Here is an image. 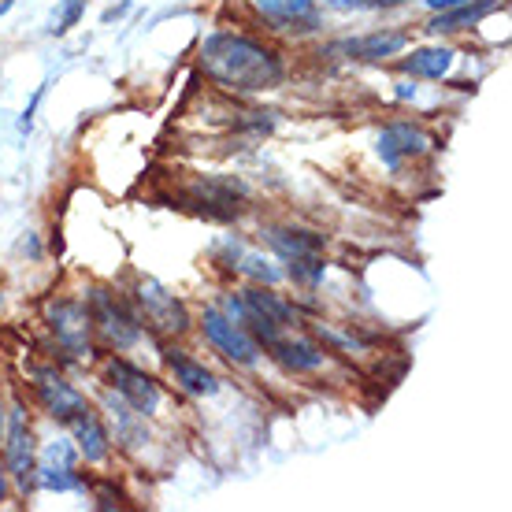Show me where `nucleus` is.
Returning <instances> with one entry per match:
<instances>
[{
    "label": "nucleus",
    "instance_id": "4",
    "mask_svg": "<svg viewBox=\"0 0 512 512\" xmlns=\"http://www.w3.org/2000/svg\"><path fill=\"white\" fill-rule=\"evenodd\" d=\"M138 308H141V320L156 327L160 334H182L190 327V312L182 305L175 294H167L164 286L156 279H141L138 282Z\"/></svg>",
    "mask_w": 512,
    "mask_h": 512
},
{
    "label": "nucleus",
    "instance_id": "9",
    "mask_svg": "<svg viewBox=\"0 0 512 512\" xmlns=\"http://www.w3.org/2000/svg\"><path fill=\"white\" fill-rule=\"evenodd\" d=\"M34 386H38L41 405L49 409L52 420L71 423L78 412L90 409V405H86V397L78 394L71 383H64V379H60L56 372H49V368H34Z\"/></svg>",
    "mask_w": 512,
    "mask_h": 512
},
{
    "label": "nucleus",
    "instance_id": "8",
    "mask_svg": "<svg viewBox=\"0 0 512 512\" xmlns=\"http://www.w3.org/2000/svg\"><path fill=\"white\" fill-rule=\"evenodd\" d=\"M193 201L205 208L208 216L216 219H231L238 216L249 201V190H245V182L231 179V175H208V179L193 182Z\"/></svg>",
    "mask_w": 512,
    "mask_h": 512
},
{
    "label": "nucleus",
    "instance_id": "3",
    "mask_svg": "<svg viewBox=\"0 0 512 512\" xmlns=\"http://www.w3.org/2000/svg\"><path fill=\"white\" fill-rule=\"evenodd\" d=\"M201 323H205V338L227 360H234V364H245V368L260 360V346H256V338L245 331L234 316H227L223 308H205V320H201Z\"/></svg>",
    "mask_w": 512,
    "mask_h": 512
},
{
    "label": "nucleus",
    "instance_id": "5",
    "mask_svg": "<svg viewBox=\"0 0 512 512\" xmlns=\"http://www.w3.org/2000/svg\"><path fill=\"white\" fill-rule=\"evenodd\" d=\"M104 375H108V386H112L134 412L153 416V412L160 409V397L164 394H160V383H156L153 375H145L141 368L127 364V360H108V364H104Z\"/></svg>",
    "mask_w": 512,
    "mask_h": 512
},
{
    "label": "nucleus",
    "instance_id": "22",
    "mask_svg": "<svg viewBox=\"0 0 512 512\" xmlns=\"http://www.w3.org/2000/svg\"><path fill=\"white\" fill-rule=\"evenodd\" d=\"M334 12H379V8H394L401 0H323Z\"/></svg>",
    "mask_w": 512,
    "mask_h": 512
},
{
    "label": "nucleus",
    "instance_id": "15",
    "mask_svg": "<svg viewBox=\"0 0 512 512\" xmlns=\"http://www.w3.org/2000/svg\"><path fill=\"white\" fill-rule=\"evenodd\" d=\"M498 8H505V0H464L457 8H449V12H438L431 19V34H453V30H464V26H475L483 23L487 15H494Z\"/></svg>",
    "mask_w": 512,
    "mask_h": 512
},
{
    "label": "nucleus",
    "instance_id": "14",
    "mask_svg": "<svg viewBox=\"0 0 512 512\" xmlns=\"http://www.w3.org/2000/svg\"><path fill=\"white\" fill-rule=\"evenodd\" d=\"M67 427L75 431L78 453H82V457H86L90 464H97V461H104V457H108V449H112V438H108L101 416H97L93 409L78 412V416L67 423Z\"/></svg>",
    "mask_w": 512,
    "mask_h": 512
},
{
    "label": "nucleus",
    "instance_id": "12",
    "mask_svg": "<svg viewBox=\"0 0 512 512\" xmlns=\"http://www.w3.org/2000/svg\"><path fill=\"white\" fill-rule=\"evenodd\" d=\"M427 149H431V138L420 127H412V123H394V127H386L379 134V156L390 167H397L409 156H423Z\"/></svg>",
    "mask_w": 512,
    "mask_h": 512
},
{
    "label": "nucleus",
    "instance_id": "18",
    "mask_svg": "<svg viewBox=\"0 0 512 512\" xmlns=\"http://www.w3.org/2000/svg\"><path fill=\"white\" fill-rule=\"evenodd\" d=\"M405 45H409L405 34H397V30H375V34L346 41L342 49H346L353 60H386V56H397Z\"/></svg>",
    "mask_w": 512,
    "mask_h": 512
},
{
    "label": "nucleus",
    "instance_id": "28",
    "mask_svg": "<svg viewBox=\"0 0 512 512\" xmlns=\"http://www.w3.org/2000/svg\"><path fill=\"white\" fill-rule=\"evenodd\" d=\"M4 490H8V483H4V472H0V505H4Z\"/></svg>",
    "mask_w": 512,
    "mask_h": 512
},
{
    "label": "nucleus",
    "instance_id": "10",
    "mask_svg": "<svg viewBox=\"0 0 512 512\" xmlns=\"http://www.w3.org/2000/svg\"><path fill=\"white\" fill-rule=\"evenodd\" d=\"M75 457H78L75 446L52 442V446L45 449L41 464L34 468V483H38L41 490H56V494H64V490H82V479L75 475Z\"/></svg>",
    "mask_w": 512,
    "mask_h": 512
},
{
    "label": "nucleus",
    "instance_id": "7",
    "mask_svg": "<svg viewBox=\"0 0 512 512\" xmlns=\"http://www.w3.org/2000/svg\"><path fill=\"white\" fill-rule=\"evenodd\" d=\"M4 464H8V475L15 479V487L26 490L34 487V468H38V446H34V435L26 427V412L15 405L12 409V427H8V446H4Z\"/></svg>",
    "mask_w": 512,
    "mask_h": 512
},
{
    "label": "nucleus",
    "instance_id": "6",
    "mask_svg": "<svg viewBox=\"0 0 512 512\" xmlns=\"http://www.w3.org/2000/svg\"><path fill=\"white\" fill-rule=\"evenodd\" d=\"M49 327L56 334V342L71 353L75 360H86L90 357V312L86 305H78V301H56L49 308Z\"/></svg>",
    "mask_w": 512,
    "mask_h": 512
},
{
    "label": "nucleus",
    "instance_id": "11",
    "mask_svg": "<svg viewBox=\"0 0 512 512\" xmlns=\"http://www.w3.org/2000/svg\"><path fill=\"white\" fill-rule=\"evenodd\" d=\"M264 349H268L271 360H275L279 368H286V372H294V375L316 372V368H323V360H327V353H323L316 342L294 338V334H279V338L268 342Z\"/></svg>",
    "mask_w": 512,
    "mask_h": 512
},
{
    "label": "nucleus",
    "instance_id": "19",
    "mask_svg": "<svg viewBox=\"0 0 512 512\" xmlns=\"http://www.w3.org/2000/svg\"><path fill=\"white\" fill-rule=\"evenodd\" d=\"M401 67L416 78H442L453 67V52L442 49V45H427V49H416L412 56H405Z\"/></svg>",
    "mask_w": 512,
    "mask_h": 512
},
{
    "label": "nucleus",
    "instance_id": "2",
    "mask_svg": "<svg viewBox=\"0 0 512 512\" xmlns=\"http://www.w3.org/2000/svg\"><path fill=\"white\" fill-rule=\"evenodd\" d=\"M86 312H90V323L101 331V338L108 346L130 349L141 338V320L116 294H108V290H93Z\"/></svg>",
    "mask_w": 512,
    "mask_h": 512
},
{
    "label": "nucleus",
    "instance_id": "25",
    "mask_svg": "<svg viewBox=\"0 0 512 512\" xmlns=\"http://www.w3.org/2000/svg\"><path fill=\"white\" fill-rule=\"evenodd\" d=\"M457 4H464V0H427V8H435V12H449Z\"/></svg>",
    "mask_w": 512,
    "mask_h": 512
},
{
    "label": "nucleus",
    "instance_id": "20",
    "mask_svg": "<svg viewBox=\"0 0 512 512\" xmlns=\"http://www.w3.org/2000/svg\"><path fill=\"white\" fill-rule=\"evenodd\" d=\"M86 4H90V0H64V4L52 12V26H49L52 38H64L71 26H78V19H82V12H86Z\"/></svg>",
    "mask_w": 512,
    "mask_h": 512
},
{
    "label": "nucleus",
    "instance_id": "21",
    "mask_svg": "<svg viewBox=\"0 0 512 512\" xmlns=\"http://www.w3.org/2000/svg\"><path fill=\"white\" fill-rule=\"evenodd\" d=\"M286 264H290V279L305 282V286H316L323 279V271H327L323 256H301V260H286Z\"/></svg>",
    "mask_w": 512,
    "mask_h": 512
},
{
    "label": "nucleus",
    "instance_id": "17",
    "mask_svg": "<svg viewBox=\"0 0 512 512\" xmlns=\"http://www.w3.org/2000/svg\"><path fill=\"white\" fill-rule=\"evenodd\" d=\"M271 249L282 256V260H301V256H323L327 249V238L316 231H297V227H275L268 231Z\"/></svg>",
    "mask_w": 512,
    "mask_h": 512
},
{
    "label": "nucleus",
    "instance_id": "1",
    "mask_svg": "<svg viewBox=\"0 0 512 512\" xmlns=\"http://www.w3.org/2000/svg\"><path fill=\"white\" fill-rule=\"evenodd\" d=\"M205 75L234 93H268L286 75V67L268 45L242 34H212L201 45Z\"/></svg>",
    "mask_w": 512,
    "mask_h": 512
},
{
    "label": "nucleus",
    "instance_id": "13",
    "mask_svg": "<svg viewBox=\"0 0 512 512\" xmlns=\"http://www.w3.org/2000/svg\"><path fill=\"white\" fill-rule=\"evenodd\" d=\"M167 360V372L175 375V383L186 390V394H197V397H212L219 390L216 375L208 372L201 360L186 357V353H179V349H171V353H164Z\"/></svg>",
    "mask_w": 512,
    "mask_h": 512
},
{
    "label": "nucleus",
    "instance_id": "26",
    "mask_svg": "<svg viewBox=\"0 0 512 512\" xmlns=\"http://www.w3.org/2000/svg\"><path fill=\"white\" fill-rule=\"evenodd\" d=\"M127 8H130L127 0H123L119 8H108V12H104V23H112V19H116V15H123V12H127Z\"/></svg>",
    "mask_w": 512,
    "mask_h": 512
},
{
    "label": "nucleus",
    "instance_id": "29",
    "mask_svg": "<svg viewBox=\"0 0 512 512\" xmlns=\"http://www.w3.org/2000/svg\"><path fill=\"white\" fill-rule=\"evenodd\" d=\"M4 12H12V0H0V15Z\"/></svg>",
    "mask_w": 512,
    "mask_h": 512
},
{
    "label": "nucleus",
    "instance_id": "23",
    "mask_svg": "<svg viewBox=\"0 0 512 512\" xmlns=\"http://www.w3.org/2000/svg\"><path fill=\"white\" fill-rule=\"evenodd\" d=\"M238 268L245 271V275H253L256 282H279V271L271 268L268 260H260L256 253H242V264Z\"/></svg>",
    "mask_w": 512,
    "mask_h": 512
},
{
    "label": "nucleus",
    "instance_id": "30",
    "mask_svg": "<svg viewBox=\"0 0 512 512\" xmlns=\"http://www.w3.org/2000/svg\"><path fill=\"white\" fill-rule=\"evenodd\" d=\"M0 409H4V405H0ZM0 427H4V412H0Z\"/></svg>",
    "mask_w": 512,
    "mask_h": 512
},
{
    "label": "nucleus",
    "instance_id": "24",
    "mask_svg": "<svg viewBox=\"0 0 512 512\" xmlns=\"http://www.w3.org/2000/svg\"><path fill=\"white\" fill-rule=\"evenodd\" d=\"M41 97H45V90L34 93V101H30V108L23 112V119H19V134H30V127H34V112H38Z\"/></svg>",
    "mask_w": 512,
    "mask_h": 512
},
{
    "label": "nucleus",
    "instance_id": "27",
    "mask_svg": "<svg viewBox=\"0 0 512 512\" xmlns=\"http://www.w3.org/2000/svg\"><path fill=\"white\" fill-rule=\"evenodd\" d=\"M397 97H416V86H409V82H401V90H397Z\"/></svg>",
    "mask_w": 512,
    "mask_h": 512
},
{
    "label": "nucleus",
    "instance_id": "16",
    "mask_svg": "<svg viewBox=\"0 0 512 512\" xmlns=\"http://www.w3.org/2000/svg\"><path fill=\"white\" fill-rule=\"evenodd\" d=\"M279 30H312L316 26V0H253Z\"/></svg>",
    "mask_w": 512,
    "mask_h": 512
}]
</instances>
